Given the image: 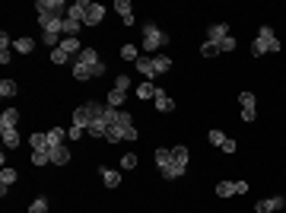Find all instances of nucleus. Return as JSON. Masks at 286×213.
<instances>
[{
    "instance_id": "obj_1",
    "label": "nucleus",
    "mask_w": 286,
    "mask_h": 213,
    "mask_svg": "<svg viewBox=\"0 0 286 213\" xmlns=\"http://www.w3.org/2000/svg\"><path fill=\"white\" fill-rule=\"evenodd\" d=\"M280 51V39L273 35L270 26H261L258 29V39L252 42V54L255 57H264V54H277Z\"/></svg>"
},
{
    "instance_id": "obj_2",
    "label": "nucleus",
    "mask_w": 286,
    "mask_h": 213,
    "mask_svg": "<svg viewBox=\"0 0 286 213\" xmlns=\"http://www.w3.org/2000/svg\"><path fill=\"white\" fill-rule=\"evenodd\" d=\"M35 10H39V19H67L70 4H64V0H35Z\"/></svg>"
},
{
    "instance_id": "obj_3",
    "label": "nucleus",
    "mask_w": 286,
    "mask_h": 213,
    "mask_svg": "<svg viewBox=\"0 0 286 213\" xmlns=\"http://www.w3.org/2000/svg\"><path fill=\"white\" fill-rule=\"evenodd\" d=\"M165 42H169V35H165L156 22H147V26H143V42H140L143 51H159Z\"/></svg>"
},
{
    "instance_id": "obj_4",
    "label": "nucleus",
    "mask_w": 286,
    "mask_h": 213,
    "mask_svg": "<svg viewBox=\"0 0 286 213\" xmlns=\"http://www.w3.org/2000/svg\"><path fill=\"white\" fill-rule=\"evenodd\" d=\"M238 105H242V118L245 121H255L258 118V99H255V92H242V96H238Z\"/></svg>"
},
{
    "instance_id": "obj_5",
    "label": "nucleus",
    "mask_w": 286,
    "mask_h": 213,
    "mask_svg": "<svg viewBox=\"0 0 286 213\" xmlns=\"http://www.w3.org/2000/svg\"><path fill=\"white\" fill-rule=\"evenodd\" d=\"M105 74V64H99V67H86V64H74V80H80V83H86V80H95V77H102Z\"/></svg>"
},
{
    "instance_id": "obj_6",
    "label": "nucleus",
    "mask_w": 286,
    "mask_h": 213,
    "mask_svg": "<svg viewBox=\"0 0 286 213\" xmlns=\"http://www.w3.org/2000/svg\"><path fill=\"white\" fill-rule=\"evenodd\" d=\"M283 207H286V197H264L255 204V213H277Z\"/></svg>"
},
{
    "instance_id": "obj_7",
    "label": "nucleus",
    "mask_w": 286,
    "mask_h": 213,
    "mask_svg": "<svg viewBox=\"0 0 286 213\" xmlns=\"http://www.w3.org/2000/svg\"><path fill=\"white\" fill-rule=\"evenodd\" d=\"M16 179H19V172L13 169V165H4V169H0V194L4 197H7V188L16 185Z\"/></svg>"
},
{
    "instance_id": "obj_8",
    "label": "nucleus",
    "mask_w": 286,
    "mask_h": 213,
    "mask_svg": "<svg viewBox=\"0 0 286 213\" xmlns=\"http://www.w3.org/2000/svg\"><path fill=\"white\" fill-rule=\"evenodd\" d=\"M86 13H89V4H86V0H74V4H70V10H67V19L83 22V19H86Z\"/></svg>"
},
{
    "instance_id": "obj_9",
    "label": "nucleus",
    "mask_w": 286,
    "mask_h": 213,
    "mask_svg": "<svg viewBox=\"0 0 286 213\" xmlns=\"http://www.w3.org/2000/svg\"><path fill=\"white\" fill-rule=\"evenodd\" d=\"M99 179L105 182V188H121V172H118V169L102 165V169H99Z\"/></svg>"
},
{
    "instance_id": "obj_10",
    "label": "nucleus",
    "mask_w": 286,
    "mask_h": 213,
    "mask_svg": "<svg viewBox=\"0 0 286 213\" xmlns=\"http://www.w3.org/2000/svg\"><path fill=\"white\" fill-rule=\"evenodd\" d=\"M226 35H229V26H226V22H213V26L207 29V42L210 45H220Z\"/></svg>"
},
{
    "instance_id": "obj_11",
    "label": "nucleus",
    "mask_w": 286,
    "mask_h": 213,
    "mask_svg": "<svg viewBox=\"0 0 286 213\" xmlns=\"http://www.w3.org/2000/svg\"><path fill=\"white\" fill-rule=\"evenodd\" d=\"M115 10H118L124 26H134V7H130V0H115Z\"/></svg>"
},
{
    "instance_id": "obj_12",
    "label": "nucleus",
    "mask_w": 286,
    "mask_h": 213,
    "mask_svg": "<svg viewBox=\"0 0 286 213\" xmlns=\"http://www.w3.org/2000/svg\"><path fill=\"white\" fill-rule=\"evenodd\" d=\"M48 156H51V162H54V165H67V162H70V147H67V144L51 147V150H48Z\"/></svg>"
},
{
    "instance_id": "obj_13",
    "label": "nucleus",
    "mask_w": 286,
    "mask_h": 213,
    "mask_svg": "<svg viewBox=\"0 0 286 213\" xmlns=\"http://www.w3.org/2000/svg\"><path fill=\"white\" fill-rule=\"evenodd\" d=\"M102 19H105V7L102 4H89V13H86V19H83V26H99Z\"/></svg>"
},
{
    "instance_id": "obj_14",
    "label": "nucleus",
    "mask_w": 286,
    "mask_h": 213,
    "mask_svg": "<svg viewBox=\"0 0 286 213\" xmlns=\"http://www.w3.org/2000/svg\"><path fill=\"white\" fill-rule=\"evenodd\" d=\"M16 124H19V112L16 109H7L4 115H0V131H13Z\"/></svg>"
},
{
    "instance_id": "obj_15",
    "label": "nucleus",
    "mask_w": 286,
    "mask_h": 213,
    "mask_svg": "<svg viewBox=\"0 0 286 213\" xmlns=\"http://www.w3.org/2000/svg\"><path fill=\"white\" fill-rule=\"evenodd\" d=\"M156 92H159V86L153 80H143L140 86H137V99H156Z\"/></svg>"
},
{
    "instance_id": "obj_16",
    "label": "nucleus",
    "mask_w": 286,
    "mask_h": 213,
    "mask_svg": "<svg viewBox=\"0 0 286 213\" xmlns=\"http://www.w3.org/2000/svg\"><path fill=\"white\" fill-rule=\"evenodd\" d=\"M153 102H156V112H175V99L165 96L162 86H159V92H156V99H153Z\"/></svg>"
},
{
    "instance_id": "obj_17",
    "label": "nucleus",
    "mask_w": 286,
    "mask_h": 213,
    "mask_svg": "<svg viewBox=\"0 0 286 213\" xmlns=\"http://www.w3.org/2000/svg\"><path fill=\"white\" fill-rule=\"evenodd\" d=\"M77 61L86 64V67H99V64H102V61H99V51H95V48H83V54L77 57Z\"/></svg>"
},
{
    "instance_id": "obj_18",
    "label": "nucleus",
    "mask_w": 286,
    "mask_h": 213,
    "mask_svg": "<svg viewBox=\"0 0 286 213\" xmlns=\"http://www.w3.org/2000/svg\"><path fill=\"white\" fill-rule=\"evenodd\" d=\"M48 134V147H61L64 140H67V131L64 127H51V131H45Z\"/></svg>"
},
{
    "instance_id": "obj_19",
    "label": "nucleus",
    "mask_w": 286,
    "mask_h": 213,
    "mask_svg": "<svg viewBox=\"0 0 286 213\" xmlns=\"http://www.w3.org/2000/svg\"><path fill=\"white\" fill-rule=\"evenodd\" d=\"M137 70H140V74L147 77V80H153V77H156V67H153V57H137Z\"/></svg>"
},
{
    "instance_id": "obj_20",
    "label": "nucleus",
    "mask_w": 286,
    "mask_h": 213,
    "mask_svg": "<svg viewBox=\"0 0 286 213\" xmlns=\"http://www.w3.org/2000/svg\"><path fill=\"white\" fill-rule=\"evenodd\" d=\"M13 51H19V54H32V51H35V42L29 39V35H22V39L13 42Z\"/></svg>"
},
{
    "instance_id": "obj_21",
    "label": "nucleus",
    "mask_w": 286,
    "mask_h": 213,
    "mask_svg": "<svg viewBox=\"0 0 286 213\" xmlns=\"http://www.w3.org/2000/svg\"><path fill=\"white\" fill-rule=\"evenodd\" d=\"M169 165H172V150L159 147V150H156V169L162 172V169H169Z\"/></svg>"
},
{
    "instance_id": "obj_22",
    "label": "nucleus",
    "mask_w": 286,
    "mask_h": 213,
    "mask_svg": "<svg viewBox=\"0 0 286 213\" xmlns=\"http://www.w3.org/2000/svg\"><path fill=\"white\" fill-rule=\"evenodd\" d=\"M0 137H4V147H7V150H16V147H19V140H22L16 127H13V131H0Z\"/></svg>"
},
{
    "instance_id": "obj_23",
    "label": "nucleus",
    "mask_w": 286,
    "mask_h": 213,
    "mask_svg": "<svg viewBox=\"0 0 286 213\" xmlns=\"http://www.w3.org/2000/svg\"><path fill=\"white\" fill-rule=\"evenodd\" d=\"M153 67H156V74H169V70H172V57L169 54H156V57H153Z\"/></svg>"
},
{
    "instance_id": "obj_24",
    "label": "nucleus",
    "mask_w": 286,
    "mask_h": 213,
    "mask_svg": "<svg viewBox=\"0 0 286 213\" xmlns=\"http://www.w3.org/2000/svg\"><path fill=\"white\" fill-rule=\"evenodd\" d=\"M29 144H32V153H39V150H51V147H48V134H32V137H29Z\"/></svg>"
},
{
    "instance_id": "obj_25",
    "label": "nucleus",
    "mask_w": 286,
    "mask_h": 213,
    "mask_svg": "<svg viewBox=\"0 0 286 213\" xmlns=\"http://www.w3.org/2000/svg\"><path fill=\"white\" fill-rule=\"evenodd\" d=\"M124 99H127V92H121V89H112V92H109V102H105V105H112V109H121V105H124Z\"/></svg>"
},
{
    "instance_id": "obj_26",
    "label": "nucleus",
    "mask_w": 286,
    "mask_h": 213,
    "mask_svg": "<svg viewBox=\"0 0 286 213\" xmlns=\"http://www.w3.org/2000/svg\"><path fill=\"white\" fill-rule=\"evenodd\" d=\"M57 48H64L67 54H77V57L83 54V51H80V39H64L61 45H57Z\"/></svg>"
},
{
    "instance_id": "obj_27",
    "label": "nucleus",
    "mask_w": 286,
    "mask_h": 213,
    "mask_svg": "<svg viewBox=\"0 0 286 213\" xmlns=\"http://www.w3.org/2000/svg\"><path fill=\"white\" fill-rule=\"evenodd\" d=\"M16 83L13 80H4V83H0V96H4V99H10V96H16Z\"/></svg>"
},
{
    "instance_id": "obj_28",
    "label": "nucleus",
    "mask_w": 286,
    "mask_h": 213,
    "mask_svg": "<svg viewBox=\"0 0 286 213\" xmlns=\"http://www.w3.org/2000/svg\"><path fill=\"white\" fill-rule=\"evenodd\" d=\"M217 194H220V197H232V194H235V182H220V185H217Z\"/></svg>"
},
{
    "instance_id": "obj_29",
    "label": "nucleus",
    "mask_w": 286,
    "mask_h": 213,
    "mask_svg": "<svg viewBox=\"0 0 286 213\" xmlns=\"http://www.w3.org/2000/svg\"><path fill=\"white\" fill-rule=\"evenodd\" d=\"M235 45H238V42H235V35H226V39L217 45V48H220V54H226V51H235Z\"/></svg>"
},
{
    "instance_id": "obj_30",
    "label": "nucleus",
    "mask_w": 286,
    "mask_h": 213,
    "mask_svg": "<svg viewBox=\"0 0 286 213\" xmlns=\"http://www.w3.org/2000/svg\"><path fill=\"white\" fill-rule=\"evenodd\" d=\"M121 169H124V172L137 169V153H124V156H121Z\"/></svg>"
},
{
    "instance_id": "obj_31",
    "label": "nucleus",
    "mask_w": 286,
    "mask_h": 213,
    "mask_svg": "<svg viewBox=\"0 0 286 213\" xmlns=\"http://www.w3.org/2000/svg\"><path fill=\"white\" fill-rule=\"evenodd\" d=\"M121 57H124V61H137V57H140V48H137V45H124V48H121Z\"/></svg>"
},
{
    "instance_id": "obj_32",
    "label": "nucleus",
    "mask_w": 286,
    "mask_h": 213,
    "mask_svg": "<svg viewBox=\"0 0 286 213\" xmlns=\"http://www.w3.org/2000/svg\"><path fill=\"white\" fill-rule=\"evenodd\" d=\"M207 140H210V144H213V147H223V144H226V140H229V137H226L223 131H217V127H213V131L207 134Z\"/></svg>"
},
{
    "instance_id": "obj_33",
    "label": "nucleus",
    "mask_w": 286,
    "mask_h": 213,
    "mask_svg": "<svg viewBox=\"0 0 286 213\" xmlns=\"http://www.w3.org/2000/svg\"><path fill=\"white\" fill-rule=\"evenodd\" d=\"M51 61H54L57 67H61V64H67V61H70V54H67L64 48H51Z\"/></svg>"
},
{
    "instance_id": "obj_34",
    "label": "nucleus",
    "mask_w": 286,
    "mask_h": 213,
    "mask_svg": "<svg viewBox=\"0 0 286 213\" xmlns=\"http://www.w3.org/2000/svg\"><path fill=\"white\" fill-rule=\"evenodd\" d=\"M29 213H48V197H35L32 207H29Z\"/></svg>"
},
{
    "instance_id": "obj_35",
    "label": "nucleus",
    "mask_w": 286,
    "mask_h": 213,
    "mask_svg": "<svg viewBox=\"0 0 286 213\" xmlns=\"http://www.w3.org/2000/svg\"><path fill=\"white\" fill-rule=\"evenodd\" d=\"M48 162H51V156H48V150L32 153V165H48Z\"/></svg>"
},
{
    "instance_id": "obj_36",
    "label": "nucleus",
    "mask_w": 286,
    "mask_h": 213,
    "mask_svg": "<svg viewBox=\"0 0 286 213\" xmlns=\"http://www.w3.org/2000/svg\"><path fill=\"white\" fill-rule=\"evenodd\" d=\"M115 89L127 92V89H130V77H127V74H118V77H115Z\"/></svg>"
},
{
    "instance_id": "obj_37",
    "label": "nucleus",
    "mask_w": 286,
    "mask_h": 213,
    "mask_svg": "<svg viewBox=\"0 0 286 213\" xmlns=\"http://www.w3.org/2000/svg\"><path fill=\"white\" fill-rule=\"evenodd\" d=\"M200 54H204V57H217L220 48H217V45H210V42H204V45H200Z\"/></svg>"
},
{
    "instance_id": "obj_38",
    "label": "nucleus",
    "mask_w": 286,
    "mask_h": 213,
    "mask_svg": "<svg viewBox=\"0 0 286 213\" xmlns=\"http://www.w3.org/2000/svg\"><path fill=\"white\" fill-rule=\"evenodd\" d=\"M83 134H86V131H83L80 124H70V131H67V140H83Z\"/></svg>"
},
{
    "instance_id": "obj_39",
    "label": "nucleus",
    "mask_w": 286,
    "mask_h": 213,
    "mask_svg": "<svg viewBox=\"0 0 286 213\" xmlns=\"http://www.w3.org/2000/svg\"><path fill=\"white\" fill-rule=\"evenodd\" d=\"M220 150H223V153H235V140H232V137H229V140H226V144H223V147H220Z\"/></svg>"
},
{
    "instance_id": "obj_40",
    "label": "nucleus",
    "mask_w": 286,
    "mask_h": 213,
    "mask_svg": "<svg viewBox=\"0 0 286 213\" xmlns=\"http://www.w3.org/2000/svg\"><path fill=\"white\" fill-rule=\"evenodd\" d=\"M248 191V182H235V194H245Z\"/></svg>"
}]
</instances>
